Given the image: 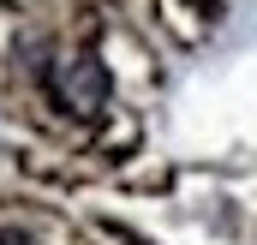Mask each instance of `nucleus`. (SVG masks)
<instances>
[{
  "mask_svg": "<svg viewBox=\"0 0 257 245\" xmlns=\"http://www.w3.org/2000/svg\"><path fill=\"white\" fill-rule=\"evenodd\" d=\"M108 90H114V78H108V66L96 60V54H66V60H54V96H60L72 114H102L108 108Z\"/></svg>",
  "mask_w": 257,
  "mask_h": 245,
  "instance_id": "1",
  "label": "nucleus"
},
{
  "mask_svg": "<svg viewBox=\"0 0 257 245\" xmlns=\"http://www.w3.org/2000/svg\"><path fill=\"white\" fill-rule=\"evenodd\" d=\"M203 6H209V0H203Z\"/></svg>",
  "mask_w": 257,
  "mask_h": 245,
  "instance_id": "2",
  "label": "nucleus"
}]
</instances>
